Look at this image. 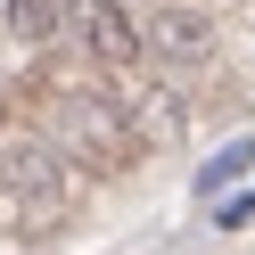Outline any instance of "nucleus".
Returning a JSON list of instances; mask_svg holds the SVG:
<instances>
[{
  "instance_id": "nucleus-1",
  "label": "nucleus",
  "mask_w": 255,
  "mask_h": 255,
  "mask_svg": "<svg viewBox=\"0 0 255 255\" xmlns=\"http://www.w3.org/2000/svg\"><path fill=\"white\" fill-rule=\"evenodd\" d=\"M50 140L66 148L74 173H99V181L140 165V132H132V116L116 99H58L50 107Z\"/></svg>"
},
{
  "instance_id": "nucleus-2",
  "label": "nucleus",
  "mask_w": 255,
  "mask_h": 255,
  "mask_svg": "<svg viewBox=\"0 0 255 255\" xmlns=\"http://www.w3.org/2000/svg\"><path fill=\"white\" fill-rule=\"evenodd\" d=\"M0 181L17 189V214H25V231H50V222L74 206V173L58 165L41 140H17V148L0 156Z\"/></svg>"
},
{
  "instance_id": "nucleus-3",
  "label": "nucleus",
  "mask_w": 255,
  "mask_h": 255,
  "mask_svg": "<svg viewBox=\"0 0 255 255\" xmlns=\"http://www.w3.org/2000/svg\"><path fill=\"white\" fill-rule=\"evenodd\" d=\"M58 33H66L83 58H99V66H132L140 58V25L124 17L116 0H74L66 17H58Z\"/></svg>"
},
{
  "instance_id": "nucleus-4",
  "label": "nucleus",
  "mask_w": 255,
  "mask_h": 255,
  "mask_svg": "<svg viewBox=\"0 0 255 255\" xmlns=\"http://www.w3.org/2000/svg\"><path fill=\"white\" fill-rule=\"evenodd\" d=\"M140 50H156L165 66H198L214 50V25H206V8H156L140 25Z\"/></svg>"
},
{
  "instance_id": "nucleus-5",
  "label": "nucleus",
  "mask_w": 255,
  "mask_h": 255,
  "mask_svg": "<svg viewBox=\"0 0 255 255\" xmlns=\"http://www.w3.org/2000/svg\"><path fill=\"white\" fill-rule=\"evenodd\" d=\"M58 0H8V33H17V50H41V41H58Z\"/></svg>"
},
{
  "instance_id": "nucleus-6",
  "label": "nucleus",
  "mask_w": 255,
  "mask_h": 255,
  "mask_svg": "<svg viewBox=\"0 0 255 255\" xmlns=\"http://www.w3.org/2000/svg\"><path fill=\"white\" fill-rule=\"evenodd\" d=\"M239 173H255V140H231V148L206 156V165H198V198H222Z\"/></svg>"
},
{
  "instance_id": "nucleus-7",
  "label": "nucleus",
  "mask_w": 255,
  "mask_h": 255,
  "mask_svg": "<svg viewBox=\"0 0 255 255\" xmlns=\"http://www.w3.org/2000/svg\"><path fill=\"white\" fill-rule=\"evenodd\" d=\"M132 132H140V148H165V140L181 132V107H173V99H140V124H132Z\"/></svg>"
},
{
  "instance_id": "nucleus-8",
  "label": "nucleus",
  "mask_w": 255,
  "mask_h": 255,
  "mask_svg": "<svg viewBox=\"0 0 255 255\" xmlns=\"http://www.w3.org/2000/svg\"><path fill=\"white\" fill-rule=\"evenodd\" d=\"M0 140H8V107H0Z\"/></svg>"
}]
</instances>
